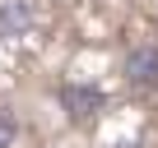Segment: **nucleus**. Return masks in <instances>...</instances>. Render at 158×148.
<instances>
[{
  "label": "nucleus",
  "mask_w": 158,
  "mask_h": 148,
  "mask_svg": "<svg viewBox=\"0 0 158 148\" xmlns=\"http://www.w3.org/2000/svg\"><path fill=\"white\" fill-rule=\"evenodd\" d=\"M33 28V10L23 0H5L0 5V37H23Z\"/></svg>",
  "instance_id": "nucleus-3"
},
{
  "label": "nucleus",
  "mask_w": 158,
  "mask_h": 148,
  "mask_svg": "<svg viewBox=\"0 0 158 148\" xmlns=\"http://www.w3.org/2000/svg\"><path fill=\"white\" fill-rule=\"evenodd\" d=\"M126 84H135V88H158V46L130 51V60H126Z\"/></svg>",
  "instance_id": "nucleus-2"
},
{
  "label": "nucleus",
  "mask_w": 158,
  "mask_h": 148,
  "mask_svg": "<svg viewBox=\"0 0 158 148\" xmlns=\"http://www.w3.org/2000/svg\"><path fill=\"white\" fill-rule=\"evenodd\" d=\"M60 102H65V111H70L74 125H84L89 116H98L102 88H93V84H65V88H60Z\"/></svg>",
  "instance_id": "nucleus-1"
}]
</instances>
